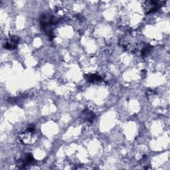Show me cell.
Segmentation results:
<instances>
[{"label":"cell","mask_w":170,"mask_h":170,"mask_svg":"<svg viewBox=\"0 0 170 170\" xmlns=\"http://www.w3.org/2000/svg\"><path fill=\"white\" fill-rule=\"evenodd\" d=\"M19 39L17 36H12L5 45V48L7 49H14L17 47Z\"/></svg>","instance_id":"7a4b0ae2"},{"label":"cell","mask_w":170,"mask_h":170,"mask_svg":"<svg viewBox=\"0 0 170 170\" xmlns=\"http://www.w3.org/2000/svg\"><path fill=\"white\" fill-rule=\"evenodd\" d=\"M151 49H152V47H150V45H147L146 46H144L142 49V56H146V55H148V54L150 52Z\"/></svg>","instance_id":"277c9868"},{"label":"cell","mask_w":170,"mask_h":170,"mask_svg":"<svg viewBox=\"0 0 170 170\" xmlns=\"http://www.w3.org/2000/svg\"><path fill=\"white\" fill-rule=\"evenodd\" d=\"M34 158L31 153H25V155L19 159L17 163L20 168H24L27 166H29L34 162Z\"/></svg>","instance_id":"6da1fadb"},{"label":"cell","mask_w":170,"mask_h":170,"mask_svg":"<svg viewBox=\"0 0 170 170\" xmlns=\"http://www.w3.org/2000/svg\"><path fill=\"white\" fill-rule=\"evenodd\" d=\"M83 117L85 119L89 122H92L94 120L95 116L93 112H92L90 110H86L83 112Z\"/></svg>","instance_id":"3957f363"}]
</instances>
